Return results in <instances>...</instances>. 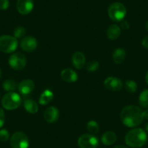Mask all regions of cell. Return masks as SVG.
Returning <instances> with one entry per match:
<instances>
[{
    "label": "cell",
    "mask_w": 148,
    "mask_h": 148,
    "mask_svg": "<svg viewBox=\"0 0 148 148\" xmlns=\"http://www.w3.org/2000/svg\"><path fill=\"white\" fill-rule=\"evenodd\" d=\"M10 6L9 0H0V10H6Z\"/></svg>",
    "instance_id": "cell-28"
},
{
    "label": "cell",
    "mask_w": 148,
    "mask_h": 148,
    "mask_svg": "<svg viewBox=\"0 0 148 148\" xmlns=\"http://www.w3.org/2000/svg\"><path fill=\"white\" fill-rule=\"evenodd\" d=\"M25 29L23 27H17L15 30H14V36L16 39H21L25 36Z\"/></svg>",
    "instance_id": "cell-25"
},
{
    "label": "cell",
    "mask_w": 148,
    "mask_h": 148,
    "mask_svg": "<svg viewBox=\"0 0 148 148\" xmlns=\"http://www.w3.org/2000/svg\"><path fill=\"white\" fill-rule=\"evenodd\" d=\"M38 45V42H37L36 39L34 37L31 36H26L24 37L22 39L21 43V47L22 48L23 50L25 51V52H31L35 50Z\"/></svg>",
    "instance_id": "cell-9"
},
{
    "label": "cell",
    "mask_w": 148,
    "mask_h": 148,
    "mask_svg": "<svg viewBox=\"0 0 148 148\" xmlns=\"http://www.w3.org/2000/svg\"><path fill=\"white\" fill-rule=\"evenodd\" d=\"M0 96H1V93H0Z\"/></svg>",
    "instance_id": "cell-38"
},
{
    "label": "cell",
    "mask_w": 148,
    "mask_h": 148,
    "mask_svg": "<svg viewBox=\"0 0 148 148\" xmlns=\"http://www.w3.org/2000/svg\"><path fill=\"white\" fill-rule=\"evenodd\" d=\"M61 77L62 80L68 83L76 82L78 80L79 77L78 75L71 68H65L61 72Z\"/></svg>",
    "instance_id": "cell-15"
},
{
    "label": "cell",
    "mask_w": 148,
    "mask_h": 148,
    "mask_svg": "<svg viewBox=\"0 0 148 148\" xmlns=\"http://www.w3.org/2000/svg\"><path fill=\"white\" fill-rule=\"evenodd\" d=\"M104 84L107 89L113 91V92L119 91L123 86V83H122L121 80L119 79V78L113 77V76L107 78L105 80Z\"/></svg>",
    "instance_id": "cell-11"
},
{
    "label": "cell",
    "mask_w": 148,
    "mask_h": 148,
    "mask_svg": "<svg viewBox=\"0 0 148 148\" xmlns=\"http://www.w3.org/2000/svg\"><path fill=\"white\" fill-rule=\"evenodd\" d=\"M121 33V30L120 27L113 24L110 25L107 30V36L111 40H115L120 36Z\"/></svg>",
    "instance_id": "cell-16"
},
{
    "label": "cell",
    "mask_w": 148,
    "mask_h": 148,
    "mask_svg": "<svg viewBox=\"0 0 148 148\" xmlns=\"http://www.w3.org/2000/svg\"><path fill=\"white\" fill-rule=\"evenodd\" d=\"M145 28H146V30L148 31V21L146 23V24H145Z\"/></svg>",
    "instance_id": "cell-36"
},
{
    "label": "cell",
    "mask_w": 148,
    "mask_h": 148,
    "mask_svg": "<svg viewBox=\"0 0 148 148\" xmlns=\"http://www.w3.org/2000/svg\"><path fill=\"white\" fill-rule=\"evenodd\" d=\"M145 81H146L147 84H148V71H147V72L146 76H145Z\"/></svg>",
    "instance_id": "cell-34"
},
{
    "label": "cell",
    "mask_w": 148,
    "mask_h": 148,
    "mask_svg": "<svg viewBox=\"0 0 148 148\" xmlns=\"http://www.w3.org/2000/svg\"><path fill=\"white\" fill-rule=\"evenodd\" d=\"M125 88L130 93H134L137 90V84L133 80H127L125 83Z\"/></svg>",
    "instance_id": "cell-24"
},
{
    "label": "cell",
    "mask_w": 148,
    "mask_h": 148,
    "mask_svg": "<svg viewBox=\"0 0 148 148\" xmlns=\"http://www.w3.org/2000/svg\"><path fill=\"white\" fill-rule=\"evenodd\" d=\"M143 115L144 119H146L148 120V108H146V110L143 111Z\"/></svg>",
    "instance_id": "cell-32"
},
{
    "label": "cell",
    "mask_w": 148,
    "mask_h": 148,
    "mask_svg": "<svg viewBox=\"0 0 148 148\" xmlns=\"http://www.w3.org/2000/svg\"><path fill=\"white\" fill-rule=\"evenodd\" d=\"M22 99L18 93L10 92L7 93L2 99V105L8 110H15L21 106Z\"/></svg>",
    "instance_id": "cell-3"
},
{
    "label": "cell",
    "mask_w": 148,
    "mask_h": 148,
    "mask_svg": "<svg viewBox=\"0 0 148 148\" xmlns=\"http://www.w3.org/2000/svg\"><path fill=\"white\" fill-rule=\"evenodd\" d=\"M17 10L22 15H28L34 8L33 0H18Z\"/></svg>",
    "instance_id": "cell-10"
},
{
    "label": "cell",
    "mask_w": 148,
    "mask_h": 148,
    "mask_svg": "<svg viewBox=\"0 0 148 148\" xmlns=\"http://www.w3.org/2000/svg\"><path fill=\"white\" fill-rule=\"evenodd\" d=\"M126 57V52L123 48H118L115 49L113 53V61L116 64H121L123 62Z\"/></svg>",
    "instance_id": "cell-19"
},
{
    "label": "cell",
    "mask_w": 148,
    "mask_h": 148,
    "mask_svg": "<svg viewBox=\"0 0 148 148\" xmlns=\"http://www.w3.org/2000/svg\"><path fill=\"white\" fill-rule=\"evenodd\" d=\"M17 86H18V84L16 82L12 79H7L3 82V84H2L3 89L8 92H13L16 89Z\"/></svg>",
    "instance_id": "cell-21"
},
{
    "label": "cell",
    "mask_w": 148,
    "mask_h": 148,
    "mask_svg": "<svg viewBox=\"0 0 148 148\" xmlns=\"http://www.w3.org/2000/svg\"><path fill=\"white\" fill-rule=\"evenodd\" d=\"M9 65L14 70H22L26 65V58L22 53H14L10 57Z\"/></svg>",
    "instance_id": "cell-8"
},
{
    "label": "cell",
    "mask_w": 148,
    "mask_h": 148,
    "mask_svg": "<svg viewBox=\"0 0 148 148\" xmlns=\"http://www.w3.org/2000/svg\"><path fill=\"white\" fill-rule=\"evenodd\" d=\"M145 130H146L147 132H148V123H147L146 126H145Z\"/></svg>",
    "instance_id": "cell-35"
},
{
    "label": "cell",
    "mask_w": 148,
    "mask_h": 148,
    "mask_svg": "<svg viewBox=\"0 0 148 148\" xmlns=\"http://www.w3.org/2000/svg\"><path fill=\"white\" fill-rule=\"evenodd\" d=\"M139 103L142 108H148V89L141 92L139 97Z\"/></svg>",
    "instance_id": "cell-22"
},
{
    "label": "cell",
    "mask_w": 148,
    "mask_h": 148,
    "mask_svg": "<svg viewBox=\"0 0 148 148\" xmlns=\"http://www.w3.org/2000/svg\"><path fill=\"white\" fill-rule=\"evenodd\" d=\"M117 136L113 132H106L103 134L101 138V141L105 145H112L116 142Z\"/></svg>",
    "instance_id": "cell-17"
},
{
    "label": "cell",
    "mask_w": 148,
    "mask_h": 148,
    "mask_svg": "<svg viewBox=\"0 0 148 148\" xmlns=\"http://www.w3.org/2000/svg\"><path fill=\"white\" fill-rule=\"evenodd\" d=\"M23 105L25 110L30 113H36L39 110L38 104L33 99H26L24 102Z\"/></svg>",
    "instance_id": "cell-20"
},
{
    "label": "cell",
    "mask_w": 148,
    "mask_h": 148,
    "mask_svg": "<svg viewBox=\"0 0 148 148\" xmlns=\"http://www.w3.org/2000/svg\"><path fill=\"white\" fill-rule=\"evenodd\" d=\"M87 130L89 131L91 134H96L99 132V127L97 122L95 121H90L87 123Z\"/></svg>",
    "instance_id": "cell-23"
},
{
    "label": "cell",
    "mask_w": 148,
    "mask_h": 148,
    "mask_svg": "<svg viewBox=\"0 0 148 148\" xmlns=\"http://www.w3.org/2000/svg\"><path fill=\"white\" fill-rule=\"evenodd\" d=\"M34 82L31 79H24L18 84V90L22 95H28L34 89Z\"/></svg>",
    "instance_id": "cell-12"
},
{
    "label": "cell",
    "mask_w": 148,
    "mask_h": 148,
    "mask_svg": "<svg viewBox=\"0 0 148 148\" xmlns=\"http://www.w3.org/2000/svg\"><path fill=\"white\" fill-rule=\"evenodd\" d=\"M10 139L9 132L6 129H1L0 130V141L5 142Z\"/></svg>",
    "instance_id": "cell-27"
},
{
    "label": "cell",
    "mask_w": 148,
    "mask_h": 148,
    "mask_svg": "<svg viewBox=\"0 0 148 148\" xmlns=\"http://www.w3.org/2000/svg\"><path fill=\"white\" fill-rule=\"evenodd\" d=\"M126 15V9L123 4L115 2L111 4L108 8V15L115 22H121Z\"/></svg>",
    "instance_id": "cell-4"
},
{
    "label": "cell",
    "mask_w": 148,
    "mask_h": 148,
    "mask_svg": "<svg viewBox=\"0 0 148 148\" xmlns=\"http://www.w3.org/2000/svg\"><path fill=\"white\" fill-rule=\"evenodd\" d=\"M18 42L15 36L4 35L0 36V51L5 53H11L18 48Z\"/></svg>",
    "instance_id": "cell-5"
},
{
    "label": "cell",
    "mask_w": 148,
    "mask_h": 148,
    "mask_svg": "<svg viewBox=\"0 0 148 148\" xmlns=\"http://www.w3.org/2000/svg\"><path fill=\"white\" fill-rule=\"evenodd\" d=\"M142 45L143 47L148 49V36H147L146 37H145L142 42Z\"/></svg>",
    "instance_id": "cell-30"
},
{
    "label": "cell",
    "mask_w": 148,
    "mask_h": 148,
    "mask_svg": "<svg viewBox=\"0 0 148 148\" xmlns=\"http://www.w3.org/2000/svg\"><path fill=\"white\" fill-rule=\"evenodd\" d=\"M121 26L123 29L127 30L129 28V24L128 23L127 21H121Z\"/></svg>",
    "instance_id": "cell-31"
},
{
    "label": "cell",
    "mask_w": 148,
    "mask_h": 148,
    "mask_svg": "<svg viewBox=\"0 0 148 148\" xmlns=\"http://www.w3.org/2000/svg\"><path fill=\"white\" fill-rule=\"evenodd\" d=\"M54 97L53 92L49 89H46L43 92V93L41 95L40 97H39V104L42 105H46L49 104L51 101L52 100Z\"/></svg>",
    "instance_id": "cell-18"
},
{
    "label": "cell",
    "mask_w": 148,
    "mask_h": 148,
    "mask_svg": "<svg viewBox=\"0 0 148 148\" xmlns=\"http://www.w3.org/2000/svg\"><path fill=\"white\" fill-rule=\"evenodd\" d=\"M1 77H2V70L0 68V79H1Z\"/></svg>",
    "instance_id": "cell-37"
},
{
    "label": "cell",
    "mask_w": 148,
    "mask_h": 148,
    "mask_svg": "<svg viewBox=\"0 0 148 148\" xmlns=\"http://www.w3.org/2000/svg\"><path fill=\"white\" fill-rule=\"evenodd\" d=\"M60 113L59 110L57 108L54 106H51L45 110L44 117H45V121L48 123H55L59 119Z\"/></svg>",
    "instance_id": "cell-13"
},
{
    "label": "cell",
    "mask_w": 148,
    "mask_h": 148,
    "mask_svg": "<svg viewBox=\"0 0 148 148\" xmlns=\"http://www.w3.org/2000/svg\"><path fill=\"white\" fill-rule=\"evenodd\" d=\"M147 136L142 129L135 128L129 131L125 136V142L128 146L133 148L141 147L146 143Z\"/></svg>",
    "instance_id": "cell-2"
},
{
    "label": "cell",
    "mask_w": 148,
    "mask_h": 148,
    "mask_svg": "<svg viewBox=\"0 0 148 148\" xmlns=\"http://www.w3.org/2000/svg\"><path fill=\"white\" fill-rule=\"evenodd\" d=\"M114 148H127V147L125 146H123V145H117V146L115 147Z\"/></svg>",
    "instance_id": "cell-33"
},
{
    "label": "cell",
    "mask_w": 148,
    "mask_h": 148,
    "mask_svg": "<svg viewBox=\"0 0 148 148\" xmlns=\"http://www.w3.org/2000/svg\"><path fill=\"white\" fill-rule=\"evenodd\" d=\"M5 122V114L3 110L0 108V128L4 126Z\"/></svg>",
    "instance_id": "cell-29"
},
{
    "label": "cell",
    "mask_w": 148,
    "mask_h": 148,
    "mask_svg": "<svg viewBox=\"0 0 148 148\" xmlns=\"http://www.w3.org/2000/svg\"><path fill=\"white\" fill-rule=\"evenodd\" d=\"M99 67V64L97 61H91L89 63L86 65V69L87 71H91V72H93V71H97L98 70Z\"/></svg>",
    "instance_id": "cell-26"
},
{
    "label": "cell",
    "mask_w": 148,
    "mask_h": 148,
    "mask_svg": "<svg viewBox=\"0 0 148 148\" xmlns=\"http://www.w3.org/2000/svg\"><path fill=\"white\" fill-rule=\"evenodd\" d=\"M72 63L77 69H82L86 63V58L81 52H76L72 56Z\"/></svg>",
    "instance_id": "cell-14"
},
{
    "label": "cell",
    "mask_w": 148,
    "mask_h": 148,
    "mask_svg": "<svg viewBox=\"0 0 148 148\" xmlns=\"http://www.w3.org/2000/svg\"><path fill=\"white\" fill-rule=\"evenodd\" d=\"M10 145L12 148H28L29 140L25 133L17 132L10 138Z\"/></svg>",
    "instance_id": "cell-6"
},
{
    "label": "cell",
    "mask_w": 148,
    "mask_h": 148,
    "mask_svg": "<svg viewBox=\"0 0 148 148\" xmlns=\"http://www.w3.org/2000/svg\"><path fill=\"white\" fill-rule=\"evenodd\" d=\"M78 145L80 148H97L99 145V140L93 134H84L79 138Z\"/></svg>",
    "instance_id": "cell-7"
},
{
    "label": "cell",
    "mask_w": 148,
    "mask_h": 148,
    "mask_svg": "<svg viewBox=\"0 0 148 148\" xmlns=\"http://www.w3.org/2000/svg\"><path fill=\"white\" fill-rule=\"evenodd\" d=\"M121 120L125 126L134 128L139 126L144 120L143 110L136 105H129L122 110Z\"/></svg>",
    "instance_id": "cell-1"
}]
</instances>
